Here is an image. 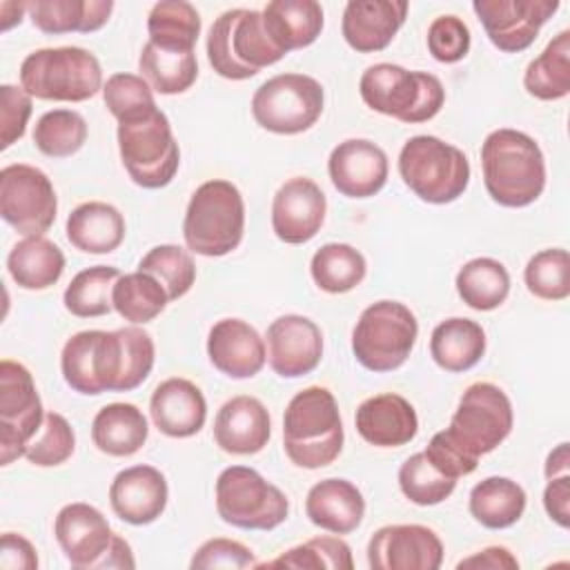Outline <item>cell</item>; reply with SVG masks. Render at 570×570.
I'll return each instance as SVG.
<instances>
[{
	"mask_svg": "<svg viewBox=\"0 0 570 570\" xmlns=\"http://www.w3.org/2000/svg\"><path fill=\"white\" fill-rule=\"evenodd\" d=\"M470 29L459 16H439L428 27V49L434 60L452 65L468 56L470 51Z\"/></svg>",
	"mask_w": 570,
	"mask_h": 570,
	"instance_id": "f907efd6",
	"label": "cell"
},
{
	"mask_svg": "<svg viewBox=\"0 0 570 570\" xmlns=\"http://www.w3.org/2000/svg\"><path fill=\"white\" fill-rule=\"evenodd\" d=\"M207 356L212 365L229 379L256 376L265 361V341L243 318H220L207 334Z\"/></svg>",
	"mask_w": 570,
	"mask_h": 570,
	"instance_id": "603a6c76",
	"label": "cell"
},
{
	"mask_svg": "<svg viewBox=\"0 0 570 570\" xmlns=\"http://www.w3.org/2000/svg\"><path fill=\"white\" fill-rule=\"evenodd\" d=\"M399 174L421 200L445 205L468 189L470 160L459 147L436 136L421 134L412 136L401 147Z\"/></svg>",
	"mask_w": 570,
	"mask_h": 570,
	"instance_id": "30bf717a",
	"label": "cell"
},
{
	"mask_svg": "<svg viewBox=\"0 0 570 570\" xmlns=\"http://www.w3.org/2000/svg\"><path fill=\"white\" fill-rule=\"evenodd\" d=\"M149 436V425L134 403H109L98 410L91 423L94 445L109 456L136 454Z\"/></svg>",
	"mask_w": 570,
	"mask_h": 570,
	"instance_id": "d6a6232c",
	"label": "cell"
},
{
	"mask_svg": "<svg viewBox=\"0 0 570 570\" xmlns=\"http://www.w3.org/2000/svg\"><path fill=\"white\" fill-rule=\"evenodd\" d=\"M323 85L307 73H278L252 96L254 120L281 136H294L316 125L323 114Z\"/></svg>",
	"mask_w": 570,
	"mask_h": 570,
	"instance_id": "4fadbf2b",
	"label": "cell"
},
{
	"mask_svg": "<svg viewBox=\"0 0 570 570\" xmlns=\"http://www.w3.org/2000/svg\"><path fill=\"white\" fill-rule=\"evenodd\" d=\"M488 40L505 53L525 51L559 9V0H474Z\"/></svg>",
	"mask_w": 570,
	"mask_h": 570,
	"instance_id": "2e32d148",
	"label": "cell"
},
{
	"mask_svg": "<svg viewBox=\"0 0 570 570\" xmlns=\"http://www.w3.org/2000/svg\"><path fill=\"white\" fill-rule=\"evenodd\" d=\"M261 13L272 42L283 53L309 47L325 24L316 0H272Z\"/></svg>",
	"mask_w": 570,
	"mask_h": 570,
	"instance_id": "f1b7e54d",
	"label": "cell"
},
{
	"mask_svg": "<svg viewBox=\"0 0 570 570\" xmlns=\"http://www.w3.org/2000/svg\"><path fill=\"white\" fill-rule=\"evenodd\" d=\"M53 534L67 561L76 570H98L114 539L105 514L82 501L60 508L53 521Z\"/></svg>",
	"mask_w": 570,
	"mask_h": 570,
	"instance_id": "ffe728a7",
	"label": "cell"
},
{
	"mask_svg": "<svg viewBox=\"0 0 570 570\" xmlns=\"http://www.w3.org/2000/svg\"><path fill=\"white\" fill-rule=\"evenodd\" d=\"M272 436L267 407L247 394L234 396L220 405L214 419V441L229 454H256Z\"/></svg>",
	"mask_w": 570,
	"mask_h": 570,
	"instance_id": "d4e9b609",
	"label": "cell"
},
{
	"mask_svg": "<svg viewBox=\"0 0 570 570\" xmlns=\"http://www.w3.org/2000/svg\"><path fill=\"white\" fill-rule=\"evenodd\" d=\"M514 414L508 394L488 381L465 387L450 425L439 434L465 461L479 465L483 454L497 450L512 432Z\"/></svg>",
	"mask_w": 570,
	"mask_h": 570,
	"instance_id": "52a82bcc",
	"label": "cell"
},
{
	"mask_svg": "<svg viewBox=\"0 0 570 570\" xmlns=\"http://www.w3.org/2000/svg\"><path fill=\"white\" fill-rule=\"evenodd\" d=\"M102 100L118 122L151 111L156 107L154 89L149 87V82L142 76L127 71L107 78L102 87Z\"/></svg>",
	"mask_w": 570,
	"mask_h": 570,
	"instance_id": "c3c4849f",
	"label": "cell"
},
{
	"mask_svg": "<svg viewBox=\"0 0 570 570\" xmlns=\"http://www.w3.org/2000/svg\"><path fill=\"white\" fill-rule=\"evenodd\" d=\"M367 563L372 570H439L443 543L428 525H383L367 541Z\"/></svg>",
	"mask_w": 570,
	"mask_h": 570,
	"instance_id": "e0dca14e",
	"label": "cell"
},
{
	"mask_svg": "<svg viewBox=\"0 0 570 570\" xmlns=\"http://www.w3.org/2000/svg\"><path fill=\"white\" fill-rule=\"evenodd\" d=\"M407 16L403 0H350L343 9L341 33L358 53L383 51Z\"/></svg>",
	"mask_w": 570,
	"mask_h": 570,
	"instance_id": "cb8c5ba5",
	"label": "cell"
},
{
	"mask_svg": "<svg viewBox=\"0 0 570 570\" xmlns=\"http://www.w3.org/2000/svg\"><path fill=\"white\" fill-rule=\"evenodd\" d=\"M58 214V196L49 176L24 163L0 171V216L22 236H42Z\"/></svg>",
	"mask_w": 570,
	"mask_h": 570,
	"instance_id": "9a60e30c",
	"label": "cell"
},
{
	"mask_svg": "<svg viewBox=\"0 0 570 570\" xmlns=\"http://www.w3.org/2000/svg\"><path fill=\"white\" fill-rule=\"evenodd\" d=\"M120 272L111 265H94L78 272L62 294L65 309L78 318L105 316L114 309L111 292Z\"/></svg>",
	"mask_w": 570,
	"mask_h": 570,
	"instance_id": "b9f144b4",
	"label": "cell"
},
{
	"mask_svg": "<svg viewBox=\"0 0 570 570\" xmlns=\"http://www.w3.org/2000/svg\"><path fill=\"white\" fill-rule=\"evenodd\" d=\"M216 512L240 530H274L289 514L281 488L247 465H229L216 479Z\"/></svg>",
	"mask_w": 570,
	"mask_h": 570,
	"instance_id": "7c38bea8",
	"label": "cell"
},
{
	"mask_svg": "<svg viewBox=\"0 0 570 570\" xmlns=\"http://www.w3.org/2000/svg\"><path fill=\"white\" fill-rule=\"evenodd\" d=\"M20 87L38 100L85 102L102 91V67L82 47H45L22 60Z\"/></svg>",
	"mask_w": 570,
	"mask_h": 570,
	"instance_id": "8992f818",
	"label": "cell"
},
{
	"mask_svg": "<svg viewBox=\"0 0 570 570\" xmlns=\"http://www.w3.org/2000/svg\"><path fill=\"white\" fill-rule=\"evenodd\" d=\"M365 256L347 243H325L318 247L309 263L314 283L327 294H345L361 285L365 278Z\"/></svg>",
	"mask_w": 570,
	"mask_h": 570,
	"instance_id": "ab89813d",
	"label": "cell"
},
{
	"mask_svg": "<svg viewBox=\"0 0 570 570\" xmlns=\"http://www.w3.org/2000/svg\"><path fill=\"white\" fill-rule=\"evenodd\" d=\"M343 441L338 403L327 387L309 385L292 396L283 414V450L294 465L325 468L338 459Z\"/></svg>",
	"mask_w": 570,
	"mask_h": 570,
	"instance_id": "3957f363",
	"label": "cell"
},
{
	"mask_svg": "<svg viewBox=\"0 0 570 570\" xmlns=\"http://www.w3.org/2000/svg\"><path fill=\"white\" fill-rule=\"evenodd\" d=\"M169 488L165 474L154 465L120 470L109 485V503L118 519L131 525L154 523L167 508Z\"/></svg>",
	"mask_w": 570,
	"mask_h": 570,
	"instance_id": "7402d4cb",
	"label": "cell"
},
{
	"mask_svg": "<svg viewBox=\"0 0 570 570\" xmlns=\"http://www.w3.org/2000/svg\"><path fill=\"white\" fill-rule=\"evenodd\" d=\"M87 140V120L73 109L45 111L33 125V145L49 158H69Z\"/></svg>",
	"mask_w": 570,
	"mask_h": 570,
	"instance_id": "7bdbcfd3",
	"label": "cell"
},
{
	"mask_svg": "<svg viewBox=\"0 0 570 570\" xmlns=\"http://www.w3.org/2000/svg\"><path fill=\"white\" fill-rule=\"evenodd\" d=\"M154 425L171 439H187L203 430L207 419V401L200 387L187 379L171 376L156 385L149 399Z\"/></svg>",
	"mask_w": 570,
	"mask_h": 570,
	"instance_id": "484cf974",
	"label": "cell"
},
{
	"mask_svg": "<svg viewBox=\"0 0 570 570\" xmlns=\"http://www.w3.org/2000/svg\"><path fill=\"white\" fill-rule=\"evenodd\" d=\"M156 347L149 332L127 325L114 332L82 330L67 338L60 354L65 383L87 396L131 392L154 367Z\"/></svg>",
	"mask_w": 570,
	"mask_h": 570,
	"instance_id": "6da1fadb",
	"label": "cell"
},
{
	"mask_svg": "<svg viewBox=\"0 0 570 570\" xmlns=\"http://www.w3.org/2000/svg\"><path fill=\"white\" fill-rule=\"evenodd\" d=\"M385 151L365 138L338 142L327 158V174L338 194L347 198H370L387 183Z\"/></svg>",
	"mask_w": 570,
	"mask_h": 570,
	"instance_id": "44dd1931",
	"label": "cell"
},
{
	"mask_svg": "<svg viewBox=\"0 0 570 570\" xmlns=\"http://www.w3.org/2000/svg\"><path fill=\"white\" fill-rule=\"evenodd\" d=\"M125 568L127 570L136 568V559H134L131 546L122 537L114 534L111 546L107 548V554L102 557L98 570H125Z\"/></svg>",
	"mask_w": 570,
	"mask_h": 570,
	"instance_id": "6f0895ef",
	"label": "cell"
},
{
	"mask_svg": "<svg viewBox=\"0 0 570 570\" xmlns=\"http://www.w3.org/2000/svg\"><path fill=\"white\" fill-rule=\"evenodd\" d=\"M354 423L361 439L376 448H401L419 432L414 405L394 392L365 399L356 410Z\"/></svg>",
	"mask_w": 570,
	"mask_h": 570,
	"instance_id": "4316f807",
	"label": "cell"
},
{
	"mask_svg": "<svg viewBox=\"0 0 570 570\" xmlns=\"http://www.w3.org/2000/svg\"><path fill=\"white\" fill-rule=\"evenodd\" d=\"M149 42L169 51H194L200 36V16L191 2L160 0L147 16Z\"/></svg>",
	"mask_w": 570,
	"mask_h": 570,
	"instance_id": "74e56055",
	"label": "cell"
},
{
	"mask_svg": "<svg viewBox=\"0 0 570 570\" xmlns=\"http://www.w3.org/2000/svg\"><path fill=\"white\" fill-rule=\"evenodd\" d=\"M523 87L539 100H561L570 94V29L559 31L530 60L523 73Z\"/></svg>",
	"mask_w": 570,
	"mask_h": 570,
	"instance_id": "d590c367",
	"label": "cell"
},
{
	"mask_svg": "<svg viewBox=\"0 0 570 570\" xmlns=\"http://www.w3.org/2000/svg\"><path fill=\"white\" fill-rule=\"evenodd\" d=\"M267 361L283 379H298L314 372L323 358L321 327L301 314H285L267 327Z\"/></svg>",
	"mask_w": 570,
	"mask_h": 570,
	"instance_id": "d6986e66",
	"label": "cell"
},
{
	"mask_svg": "<svg viewBox=\"0 0 570 570\" xmlns=\"http://www.w3.org/2000/svg\"><path fill=\"white\" fill-rule=\"evenodd\" d=\"M525 490L508 476H488L470 490V514L488 530H505L525 512Z\"/></svg>",
	"mask_w": 570,
	"mask_h": 570,
	"instance_id": "e575fe53",
	"label": "cell"
},
{
	"mask_svg": "<svg viewBox=\"0 0 570 570\" xmlns=\"http://www.w3.org/2000/svg\"><path fill=\"white\" fill-rule=\"evenodd\" d=\"M256 568H294V570H352V548L338 537H314L289 548L272 561Z\"/></svg>",
	"mask_w": 570,
	"mask_h": 570,
	"instance_id": "ee69618b",
	"label": "cell"
},
{
	"mask_svg": "<svg viewBox=\"0 0 570 570\" xmlns=\"http://www.w3.org/2000/svg\"><path fill=\"white\" fill-rule=\"evenodd\" d=\"M245 232V203L238 187L225 178H214L191 194L183 238L189 252L200 256H225L234 252Z\"/></svg>",
	"mask_w": 570,
	"mask_h": 570,
	"instance_id": "5b68a950",
	"label": "cell"
},
{
	"mask_svg": "<svg viewBox=\"0 0 570 570\" xmlns=\"http://www.w3.org/2000/svg\"><path fill=\"white\" fill-rule=\"evenodd\" d=\"M327 200L323 189L305 176L285 180L272 200V229L287 245L312 240L325 223Z\"/></svg>",
	"mask_w": 570,
	"mask_h": 570,
	"instance_id": "ac0fdd59",
	"label": "cell"
},
{
	"mask_svg": "<svg viewBox=\"0 0 570 570\" xmlns=\"http://www.w3.org/2000/svg\"><path fill=\"white\" fill-rule=\"evenodd\" d=\"M568 468H570V450H568V443H559L546 459V479H554V476H561V474H568Z\"/></svg>",
	"mask_w": 570,
	"mask_h": 570,
	"instance_id": "680465c9",
	"label": "cell"
},
{
	"mask_svg": "<svg viewBox=\"0 0 570 570\" xmlns=\"http://www.w3.org/2000/svg\"><path fill=\"white\" fill-rule=\"evenodd\" d=\"M138 269L151 274L165 287L169 301L185 296L196 281V265L187 249L178 245H156L140 261Z\"/></svg>",
	"mask_w": 570,
	"mask_h": 570,
	"instance_id": "bcb514c9",
	"label": "cell"
},
{
	"mask_svg": "<svg viewBox=\"0 0 570 570\" xmlns=\"http://www.w3.org/2000/svg\"><path fill=\"white\" fill-rule=\"evenodd\" d=\"M459 570L474 568V570H517L519 561L505 546H488L456 563Z\"/></svg>",
	"mask_w": 570,
	"mask_h": 570,
	"instance_id": "9f6ffc18",
	"label": "cell"
},
{
	"mask_svg": "<svg viewBox=\"0 0 570 570\" xmlns=\"http://www.w3.org/2000/svg\"><path fill=\"white\" fill-rule=\"evenodd\" d=\"M454 285L468 307L476 312H490L505 303L510 294V274L497 258L479 256L468 261L456 272Z\"/></svg>",
	"mask_w": 570,
	"mask_h": 570,
	"instance_id": "8d00e7d4",
	"label": "cell"
},
{
	"mask_svg": "<svg viewBox=\"0 0 570 570\" xmlns=\"http://www.w3.org/2000/svg\"><path fill=\"white\" fill-rule=\"evenodd\" d=\"M399 488L416 505H436L454 492L456 479L443 474L425 452H416L399 468Z\"/></svg>",
	"mask_w": 570,
	"mask_h": 570,
	"instance_id": "f6af8a7d",
	"label": "cell"
},
{
	"mask_svg": "<svg viewBox=\"0 0 570 570\" xmlns=\"http://www.w3.org/2000/svg\"><path fill=\"white\" fill-rule=\"evenodd\" d=\"M525 287L541 301H563L570 296V256L561 247L537 252L523 269Z\"/></svg>",
	"mask_w": 570,
	"mask_h": 570,
	"instance_id": "7dc6e473",
	"label": "cell"
},
{
	"mask_svg": "<svg viewBox=\"0 0 570 570\" xmlns=\"http://www.w3.org/2000/svg\"><path fill=\"white\" fill-rule=\"evenodd\" d=\"M31 96L22 87L13 85H2L0 87V149L11 147L16 140L24 136L29 116H31Z\"/></svg>",
	"mask_w": 570,
	"mask_h": 570,
	"instance_id": "f5cc1de1",
	"label": "cell"
},
{
	"mask_svg": "<svg viewBox=\"0 0 570 570\" xmlns=\"http://www.w3.org/2000/svg\"><path fill=\"white\" fill-rule=\"evenodd\" d=\"M9 276L22 289H47L56 285L65 272L62 249L45 236H24L7 256Z\"/></svg>",
	"mask_w": 570,
	"mask_h": 570,
	"instance_id": "836d02e7",
	"label": "cell"
},
{
	"mask_svg": "<svg viewBox=\"0 0 570 570\" xmlns=\"http://www.w3.org/2000/svg\"><path fill=\"white\" fill-rule=\"evenodd\" d=\"M67 238L85 254H109L125 240V218L122 214L102 200L80 203L67 216Z\"/></svg>",
	"mask_w": 570,
	"mask_h": 570,
	"instance_id": "f546056e",
	"label": "cell"
},
{
	"mask_svg": "<svg viewBox=\"0 0 570 570\" xmlns=\"http://www.w3.org/2000/svg\"><path fill=\"white\" fill-rule=\"evenodd\" d=\"M419 336L412 309L399 301H376L365 307L352 330V352L370 372L399 370Z\"/></svg>",
	"mask_w": 570,
	"mask_h": 570,
	"instance_id": "8fae6325",
	"label": "cell"
},
{
	"mask_svg": "<svg viewBox=\"0 0 570 570\" xmlns=\"http://www.w3.org/2000/svg\"><path fill=\"white\" fill-rule=\"evenodd\" d=\"M258 561L254 557V552L234 539H225V537H214L207 539L191 557L189 568L191 570H216V568H225V570H243V568H256Z\"/></svg>",
	"mask_w": 570,
	"mask_h": 570,
	"instance_id": "816d5d0a",
	"label": "cell"
},
{
	"mask_svg": "<svg viewBox=\"0 0 570 570\" xmlns=\"http://www.w3.org/2000/svg\"><path fill=\"white\" fill-rule=\"evenodd\" d=\"M430 354L445 372H468L485 354V330L472 318H445L432 330Z\"/></svg>",
	"mask_w": 570,
	"mask_h": 570,
	"instance_id": "1f68e13d",
	"label": "cell"
},
{
	"mask_svg": "<svg viewBox=\"0 0 570 570\" xmlns=\"http://www.w3.org/2000/svg\"><path fill=\"white\" fill-rule=\"evenodd\" d=\"M305 514L321 530L350 534L365 517V499L347 479H323L309 488Z\"/></svg>",
	"mask_w": 570,
	"mask_h": 570,
	"instance_id": "83f0119b",
	"label": "cell"
},
{
	"mask_svg": "<svg viewBox=\"0 0 570 570\" xmlns=\"http://www.w3.org/2000/svg\"><path fill=\"white\" fill-rule=\"evenodd\" d=\"M0 568L4 570H36L38 554L29 539L16 532H4L0 539Z\"/></svg>",
	"mask_w": 570,
	"mask_h": 570,
	"instance_id": "db71d44e",
	"label": "cell"
},
{
	"mask_svg": "<svg viewBox=\"0 0 570 570\" xmlns=\"http://www.w3.org/2000/svg\"><path fill=\"white\" fill-rule=\"evenodd\" d=\"M45 423L31 372L11 358L0 361V465L24 456Z\"/></svg>",
	"mask_w": 570,
	"mask_h": 570,
	"instance_id": "5bb4252c",
	"label": "cell"
},
{
	"mask_svg": "<svg viewBox=\"0 0 570 570\" xmlns=\"http://www.w3.org/2000/svg\"><path fill=\"white\" fill-rule=\"evenodd\" d=\"M111 0H31L27 13L36 29L49 36L91 33L107 24Z\"/></svg>",
	"mask_w": 570,
	"mask_h": 570,
	"instance_id": "4dcf8cb0",
	"label": "cell"
},
{
	"mask_svg": "<svg viewBox=\"0 0 570 570\" xmlns=\"http://www.w3.org/2000/svg\"><path fill=\"white\" fill-rule=\"evenodd\" d=\"M283 56L265 29L263 13L256 9H227L209 27L207 60L220 78H254Z\"/></svg>",
	"mask_w": 570,
	"mask_h": 570,
	"instance_id": "277c9868",
	"label": "cell"
},
{
	"mask_svg": "<svg viewBox=\"0 0 570 570\" xmlns=\"http://www.w3.org/2000/svg\"><path fill=\"white\" fill-rule=\"evenodd\" d=\"M543 508L557 525H570V474L548 479L543 490Z\"/></svg>",
	"mask_w": 570,
	"mask_h": 570,
	"instance_id": "11a10c76",
	"label": "cell"
},
{
	"mask_svg": "<svg viewBox=\"0 0 570 570\" xmlns=\"http://www.w3.org/2000/svg\"><path fill=\"white\" fill-rule=\"evenodd\" d=\"M358 91L370 109L407 125L432 120L445 102V89L434 73L392 62L367 67L358 80Z\"/></svg>",
	"mask_w": 570,
	"mask_h": 570,
	"instance_id": "ba28073f",
	"label": "cell"
},
{
	"mask_svg": "<svg viewBox=\"0 0 570 570\" xmlns=\"http://www.w3.org/2000/svg\"><path fill=\"white\" fill-rule=\"evenodd\" d=\"M138 69L149 87L163 96L183 94L198 78V60L194 51H169L149 40L140 51Z\"/></svg>",
	"mask_w": 570,
	"mask_h": 570,
	"instance_id": "f35d334b",
	"label": "cell"
},
{
	"mask_svg": "<svg viewBox=\"0 0 570 570\" xmlns=\"http://www.w3.org/2000/svg\"><path fill=\"white\" fill-rule=\"evenodd\" d=\"M483 185L501 207H528L546 189V158L519 129H494L481 145Z\"/></svg>",
	"mask_w": 570,
	"mask_h": 570,
	"instance_id": "7a4b0ae2",
	"label": "cell"
},
{
	"mask_svg": "<svg viewBox=\"0 0 570 570\" xmlns=\"http://www.w3.org/2000/svg\"><path fill=\"white\" fill-rule=\"evenodd\" d=\"M118 151L129 178L145 189L169 185L180 165L169 118L158 107L118 122Z\"/></svg>",
	"mask_w": 570,
	"mask_h": 570,
	"instance_id": "9c48e42d",
	"label": "cell"
},
{
	"mask_svg": "<svg viewBox=\"0 0 570 570\" xmlns=\"http://www.w3.org/2000/svg\"><path fill=\"white\" fill-rule=\"evenodd\" d=\"M76 450V434L69 421L58 412H47L40 432L29 443L24 459L38 468H53L71 459Z\"/></svg>",
	"mask_w": 570,
	"mask_h": 570,
	"instance_id": "681fc988",
	"label": "cell"
},
{
	"mask_svg": "<svg viewBox=\"0 0 570 570\" xmlns=\"http://www.w3.org/2000/svg\"><path fill=\"white\" fill-rule=\"evenodd\" d=\"M111 303L120 318L129 321L131 325H145L167 307L169 296L158 278L138 269L131 274H120L111 292Z\"/></svg>",
	"mask_w": 570,
	"mask_h": 570,
	"instance_id": "60d3db41",
	"label": "cell"
}]
</instances>
